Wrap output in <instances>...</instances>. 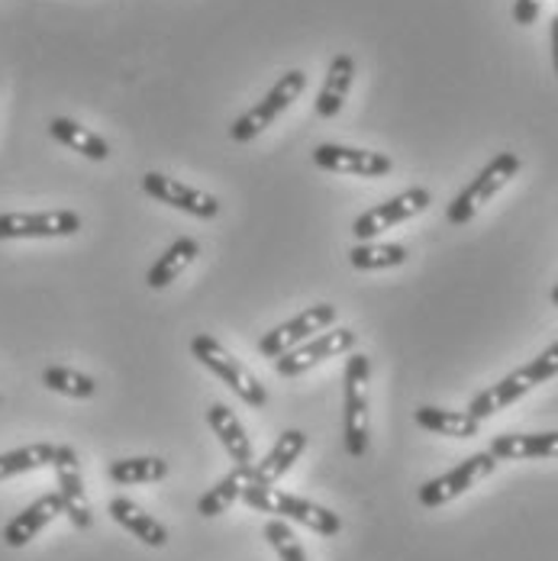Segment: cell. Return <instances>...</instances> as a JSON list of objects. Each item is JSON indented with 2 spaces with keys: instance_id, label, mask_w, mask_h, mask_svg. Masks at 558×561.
I'll list each match as a JSON object with an SVG mask.
<instances>
[{
  "instance_id": "1",
  "label": "cell",
  "mask_w": 558,
  "mask_h": 561,
  "mask_svg": "<svg viewBox=\"0 0 558 561\" xmlns=\"http://www.w3.org/2000/svg\"><path fill=\"white\" fill-rule=\"evenodd\" d=\"M368 355L352 352L342 371V443L352 458H362L368 451Z\"/></svg>"
},
{
  "instance_id": "2",
  "label": "cell",
  "mask_w": 558,
  "mask_h": 561,
  "mask_svg": "<svg viewBox=\"0 0 558 561\" xmlns=\"http://www.w3.org/2000/svg\"><path fill=\"white\" fill-rule=\"evenodd\" d=\"M242 501L252 506V510L275 513V519L300 523V526H307V529L317 533V536H339V533H342V519L335 516L333 510L314 504V501H307V497H297V494L278 491V488H246Z\"/></svg>"
},
{
  "instance_id": "3",
  "label": "cell",
  "mask_w": 558,
  "mask_h": 561,
  "mask_svg": "<svg viewBox=\"0 0 558 561\" xmlns=\"http://www.w3.org/2000/svg\"><path fill=\"white\" fill-rule=\"evenodd\" d=\"M191 355H194L207 371H214V375H217L242 403H249V407H255V410H262V407L269 403V391L259 385V378H255L239 358H232L214 336L191 339Z\"/></svg>"
},
{
  "instance_id": "4",
  "label": "cell",
  "mask_w": 558,
  "mask_h": 561,
  "mask_svg": "<svg viewBox=\"0 0 558 561\" xmlns=\"http://www.w3.org/2000/svg\"><path fill=\"white\" fill-rule=\"evenodd\" d=\"M516 171H520V156H516V152H501L498 159H491L485 169L478 171V178L448 204V224L465 226L468 220H475V214H478L498 191L506 187L510 178H516Z\"/></svg>"
},
{
  "instance_id": "5",
  "label": "cell",
  "mask_w": 558,
  "mask_h": 561,
  "mask_svg": "<svg viewBox=\"0 0 558 561\" xmlns=\"http://www.w3.org/2000/svg\"><path fill=\"white\" fill-rule=\"evenodd\" d=\"M304 88H307V75H304V71H287V75H281L278 81H275V88H272L255 107H249V111L232 123V129H229L232 139H236V142H249V139H255L259 133H265V129L278 119L281 113L287 111V107L304 94Z\"/></svg>"
},
{
  "instance_id": "6",
  "label": "cell",
  "mask_w": 558,
  "mask_h": 561,
  "mask_svg": "<svg viewBox=\"0 0 558 561\" xmlns=\"http://www.w3.org/2000/svg\"><path fill=\"white\" fill-rule=\"evenodd\" d=\"M355 342H358V336H355L352 330H345V327H330V330L317 333L314 339L300 342L297 348H291V352H284L281 358H275V371H278L281 378H297V375L317 368V365L327 362V358H335V355L352 352Z\"/></svg>"
},
{
  "instance_id": "7",
  "label": "cell",
  "mask_w": 558,
  "mask_h": 561,
  "mask_svg": "<svg viewBox=\"0 0 558 561\" xmlns=\"http://www.w3.org/2000/svg\"><path fill=\"white\" fill-rule=\"evenodd\" d=\"M494 468H498V458H494L491 451H475V455H468L462 465H455L452 471L433 478V481H426V484L420 488V504L430 506V510H433V506L452 504L455 497H462L465 491H471L478 481H485Z\"/></svg>"
},
{
  "instance_id": "8",
  "label": "cell",
  "mask_w": 558,
  "mask_h": 561,
  "mask_svg": "<svg viewBox=\"0 0 558 561\" xmlns=\"http://www.w3.org/2000/svg\"><path fill=\"white\" fill-rule=\"evenodd\" d=\"M143 191L149 197H156L159 204H168L187 217H197V220H217L220 217V201L207 191H197L178 178H168L162 171H149L143 174Z\"/></svg>"
},
{
  "instance_id": "9",
  "label": "cell",
  "mask_w": 558,
  "mask_h": 561,
  "mask_svg": "<svg viewBox=\"0 0 558 561\" xmlns=\"http://www.w3.org/2000/svg\"><path fill=\"white\" fill-rule=\"evenodd\" d=\"M333 323H335L333 304L307 307L300 317H294V320L281 323V327H275L272 333H265V336L259 339V352H262L265 358H281L284 352H291V348H297L300 342H307V339H314L317 333L330 330Z\"/></svg>"
},
{
  "instance_id": "10",
  "label": "cell",
  "mask_w": 558,
  "mask_h": 561,
  "mask_svg": "<svg viewBox=\"0 0 558 561\" xmlns=\"http://www.w3.org/2000/svg\"><path fill=\"white\" fill-rule=\"evenodd\" d=\"M430 204H433V194H430L426 187H410V191L397 194V197H391V201H385V204H378V207L365 210V214L355 220L352 232H355V239L368 242V239H375L378 232L394 229V226H400L403 220H410V217L423 214Z\"/></svg>"
},
{
  "instance_id": "11",
  "label": "cell",
  "mask_w": 558,
  "mask_h": 561,
  "mask_svg": "<svg viewBox=\"0 0 558 561\" xmlns=\"http://www.w3.org/2000/svg\"><path fill=\"white\" fill-rule=\"evenodd\" d=\"M58 481V497L65 506V516L78 526V529H91L94 526V513L84 494V481H81V465H78V451L71 446H56V458H53Z\"/></svg>"
},
{
  "instance_id": "12",
  "label": "cell",
  "mask_w": 558,
  "mask_h": 561,
  "mask_svg": "<svg viewBox=\"0 0 558 561\" xmlns=\"http://www.w3.org/2000/svg\"><path fill=\"white\" fill-rule=\"evenodd\" d=\"M81 229L75 210L49 214H0V239H65Z\"/></svg>"
},
{
  "instance_id": "13",
  "label": "cell",
  "mask_w": 558,
  "mask_h": 561,
  "mask_svg": "<svg viewBox=\"0 0 558 561\" xmlns=\"http://www.w3.org/2000/svg\"><path fill=\"white\" fill-rule=\"evenodd\" d=\"M314 162L323 171L335 174H355V178H385L391 174L394 162L382 152H368V149H349V146H335L323 142L314 149Z\"/></svg>"
},
{
  "instance_id": "14",
  "label": "cell",
  "mask_w": 558,
  "mask_h": 561,
  "mask_svg": "<svg viewBox=\"0 0 558 561\" xmlns=\"http://www.w3.org/2000/svg\"><path fill=\"white\" fill-rule=\"evenodd\" d=\"M307 449V433L300 430H284L272 451L249 468V488H275V481L291 471V465Z\"/></svg>"
},
{
  "instance_id": "15",
  "label": "cell",
  "mask_w": 558,
  "mask_h": 561,
  "mask_svg": "<svg viewBox=\"0 0 558 561\" xmlns=\"http://www.w3.org/2000/svg\"><path fill=\"white\" fill-rule=\"evenodd\" d=\"M58 513H65L58 494H46V497L33 501L23 513H16V516L7 523L3 542H7L10 549H23L30 539H36V533H43V526H49V523L56 519Z\"/></svg>"
},
{
  "instance_id": "16",
  "label": "cell",
  "mask_w": 558,
  "mask_h": 561,
  "mask_svg": "<svg viewBox=\"0 0 558 561\" xmlns=\"http://www.w3.org/2000/svg\"><path fill=\"white\" fill-rule=\"evenodd\" d=\"M207 423L210 430L217 433V439L224 443L226 455L239 465V468H252L259 458H255V449H252V439L246 436L242 423L236 420V413L226 407V403H214L207 410Z\"/></svg>"
},
{
  "instance_id": "17",
  "label": "cell",
  "mask_w": 558,
  "mask_h": 561,
  "mask_svg": "<svg viewBox=\"0 0 558 561\" xmlns=\"http://www.w3.org/2000/svg\"><path fill=\"white\" fill-rule=\"evenodd\" d=\"M491 455L498 461H523V458H558V433H503L494 436Z\"/></svg>"
},
{
  "instance_id": "18",
  "label": "cell",
  "mask_w": 558,
  "mask_h": 561,
  "mask_svg": "<svg viewBox=\"0 0 558 561\" xmlns=\"http://www.w3.org/2000/svg\"><path fill=\"white\" fill-rule=\"evenodd\" d=\"M533 388H536V385L526 378V371H523V368H516L513 375H506L503 381L491 385L488 391L475 393V397H471V403H468V413H471L475 420H488V416H494V413L506 410L510 403H516L520 397H526Z\"/></svg>"
},
{
  "instance_id": "19",
  "label": "cell",
  "mask_w": 558,
  "mask_h": 561,
  "mask_svg": "<svg viewBox=\"0 0 558 561\" xmlns=\"http://www.w3.org/2000/svg\"><path fill=\"white\" fill-rule=\"evenodd\" d=\"M107 510H111L113 523L123 526L126 533H133L139 542H146L152 549H166L168 546V529L156 516H149L143 506H136L133 501H126V497H113Z\"/></svg>"
},
{
  "instance_id": "20",
  "label": "cell",
  "mask_w": 558,
  "mask_h": 561,
  "mask_svg": "<svg viewBox=\"0 0 558 561\" xmlns=\"http://www.w3.org/2000/svg\"><path fill=\"white\" fill-rule=\"evenodd\" d=\"M352 78H355V58L339 53V56L330 61V71H327L323 88H320V94H317V116H323V119L339 116L345 98H349Z\"/></svg>"
},
{
  "instance_id": "21",
  "label": "cell",
  "mask_w": 558,
  "mask_h": 561,
  "mask_svg": "<svg viewBox=\"0 0 558 561\" xmlns=\"http://www.w3.org/2000/svg\"><path fill=\"white\" fill-rule=\"evenodd\" d=\"M417 426L436 433V436H448V439H471L481 433V420H475L468 410H443V407H420L413 413Z\"/></svg>"
},
{
  "instance_id": "22",
  "label": "cell",
  "mask_w": 558,
  "mask_h": 561,
  "mask_svg": "<svg viewBox=\"0 0 558 561\" xmlns=\"http://www.w3.org/2000/svg\"><path fill=\"white\" fill-rule=\"evenodd\" d=\"M197 255H201V242H197V239H191V236L174 239L166 252L159 255V262L149 268L146 284H149L152 290H162V287H168V284L178 278L187 265H194V262H197Z\"/></svg>"
},
{
  "instance_id": "23",
  "label": "cell",
  "mask_w": 558,
  "mask_h": 561,
  "mask_svg": "<svg viewBox=\"0 0 558 561\" xmlns=\"http://www.w3.org/2000/svg\"><path fill=\"white\" fill-rule=\"evenodd\" d=\"M49 136L58 139L61 146H68L71 152H81V156L91 159V162L111 159L107 139H101L98 133H91L88 126H81V123H75V119H68V116H56V119L49 123Z\"/></svg>"
},
{
  "instance_id": "24",
  "label": "cell",
  "mask_w": 558,
  "mask_h": 561,
  "mask_svg": "<svg viewBox=\"0 0 558 561\" xmlns=\"http://www.w3.org/2000/svg\"><path fill=\"white\" fill-rule=\"evenodd\" d=\"M246 488H249V468H239V465H236L229 474H224V478L197 501V513L207 516V519L220 516V513H226L236 501H242Z\"/></svg>"
},
{
  "instance_id": "25",
  "label": "cell",
  "mask_w": 558,
  "mask_h": 561,
  "mask_svg": "<svg viewBox=\"0 0 558 561\" xmlns=\"http://www.w3.org/2000/svg\"><path fill=\"white\" fill-rule=\"evenodd\" d=\"M349 262L358 272H385V268H397V265L407 262V249L397 245V242H385V245L358 242V245L349 249Z\"/></svg>"
},
{
  "instance_id": "26",
  "label": "cell",
  "mask_w": 558,
  "mask_h": 561,
  "mask_svg": "<svg viewBox=\"0 0 558 561\" xmlns=\"http://www.w3.org/2000/svg\"><path fill=\"white\" fill-rule=\"evenodd\" d=\"M113 484L126 488V484H152V481H166L168 461L166 458H119L111 461L107 468Z\"/></svg>"
},
{
  "instance_id": "27",
  "label": "cell",
  "mask_w": 558,
  "mask_h": 561,
  "mask_svg": "<svg viewBox=\"0 0 558 561\" xmlns=\"http://www.w3.org/2000/svg\"><path fill=\"white\" fill-rule=\"evenodd\" d=\"M53 458H56V446H49V443L3 451L0 455V481L26 474V471H36V468H46V465H53Z\"/></svg>"
},
{
  "instance_id": "28",
  "label": "cell",
  "mask_w": 558,
  "mask_h": 561,
  "mask_svg": "<svg viewBox=\"0 0 558 561\" xmlns=\"http://www.w3.org/2000/svg\"><path fill=\"white\" fill-rule=\"evenodd\" d=\"M43 385H46L49 391L75 397V400H88V397L98 393V381H94V378H88V375H81V371H71V368H65V365H49V368L43 371Z\"/></svg>"
},
{
  "instance_id": "29",
  "label": "cell",
  "mask_w": 558,
  "mask_h": 561,
  "mask_svg": "<svg viewBox=\"0 0 558 561\" xmlns=\"http://www.w3.org/2000/svg\"><path fill=\"white\" fill-rule=\"evenodd\" d=\"M265 539L278 552L281 561H307V552H304L300 539L294 536V529L287 526V519H269L265 523Z\"/></svg>"
},
{
  "instance_id": "30",
  "label": "cell",
  "mask_w": 558,
  "mask_h": 561,
  "mask_svg": "<svg viewBox=\"0 0 558 561\" xmlns=\"http://www.w3.org/2000/svg\"><path fill=\"white\" fill-rule=\"evenodd\" d=\"M523 371H526V378L533 381V385H543V381H549V378H556L558 375V342H553L539 358H533L529 365H523Z\"/></svg>"
},
{
  "instance_id": "31",
  "label": "cell",
  "mask_w": 558,
  "mask_h": 561,
  "mask_svg": "<svg viewBox=\"0 0 558 561\" xmlns=\"http://www.w3.org/2000/svg\"><path fill=\"white\" fill-rule=\"evenodd\" d=\"M539 10H543V0H516L513 3V20L520 26H533L536 16H539Z\"/></svg>"
},
{
  "instance_id": "32",
  "label": "cell",
  "mask_w": 558,
  "mask_h": 561,
  "mask_svg": "<svg viewBox=\"0 0 558 561\" xmlns=\"http://www.w3.org/2000/svg\"><path fill=\"white\" fill-rule=\"evenodd\" d=\"M553 61H556V75H558V13L553 20Z\"/></svg>"
},
{
  "instance_id": "33",
  "label": "cell",
  "mask_w": 558,
  "mask_h": 561,
  "mask_svg": "<svg viewBox=\"0 0 558 561\" xmlns=\"http://www.w3.org/2000/svg\"><path fill=\"white\" fill-rule=\"evenodd\" d=\"M553 304L558 307V284H556V290H553Z\"/></svg>"
}]
</instances>
